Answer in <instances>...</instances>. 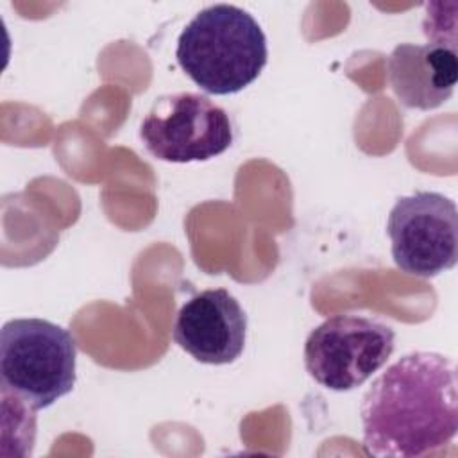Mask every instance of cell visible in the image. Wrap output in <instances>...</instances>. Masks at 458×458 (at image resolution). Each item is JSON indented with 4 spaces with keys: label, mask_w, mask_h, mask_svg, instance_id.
<instances>
[{
    "label": "cell",
    "mask_w": 458,
    "mask_h": 458,
    "mask_svg": "<svg viewBox=\"0 0 458 458\" xmlns=\"http://www.w3.org/2000/svg\"><path fill=\"white\" fill-rule=\"evenodd\" d=\"M360 415L367 454L419 458L440 451L458 431L454 361L429 351L404 354L374 379Z\"/></svg>",
    "instance_id": "cell-1"
},
{
    "label": "cell",
    "mask_w": 458,
    "mask_h": 458,
    "mask_svg": "<svg viewBox=\"0 0 458 458\" xmlns=\"http://www.w3.org/2000/svg\"><path fill=\"white\" fill-rule=\"evenodd\" d=\"M175 57L202 91L233 95L259 77L268 48L250 13L231 4H215L197 13L182 29Z\"/></svg>",
    "instance_id": "cell-2"
},
{
    "label": "cell",
    "mask_w": 458,
    "mask_h": 458,
    "mask_svg": "<svg viewBox=\"0 0 458 458\" xmlns=\"http://www.w3.org/2000/svg\"><path fill=\"white\" fill-rule=\"evenodd\" d=\"M77 344L72 333L43 318H14L0 331L4 394L30 410L52 406L75 385Z\"/></svg>",
    "instance_id": "cell-3"
},
{
    "label": "cell",
    "mask_w": 458,
    "mask_h": 458,
    "mask_svg": "<svg viewBox=\"0 0 458 458\" xmlns=\"http://www.w3.org/2000/svg\"><path fill=\"white\" fill-rule=\"evenodd\" d=\"M394 342V329L379 320L336 315L308 335L304 367L320 386L347 392L363 385L388 361Z\"/></svg>",
    "instance_id": "cell-4"
},
{
    "label": "cell",
    "mask_w": 458,
    "mask_h": 458,
    "mask_svg": "<svg viewBox=\"0 0 458 458\" xmlns=\"http://www.w3.org/2000/svg\"><path fill=\"white\" fill-rule=\"evenodd\" d=\"M145 148L159 161H209L233 143V125L224 107L206 95L181 91L154 100L140 125Z\"/></svg>",
    "instance_id": "cell-5"
},
{
    "label": "cell",
    "mask_w": 458,
    "mask_h": 458,
    "mask_svg": "<svg viewBox=\"0 0 458 458\" xmlns=\"http://www.w3.org/2000/svg\"><path fill=\"white\" fill-rule=\"evenodd\" d=\"M386 233L394 263L406 274L429 279L458 261V211L442 193L399 197L390 209Z\"/></svg>",
    "instance_id": "cell-6"
},
{
    "label": "cell",
    "mask_w": 458,
    "mask_h": 458,
    "mask_svg": "<svg viewBox=\"0 0 458 458\" xmlns=\"http://www.w3.org/2000/svg\"><path fill=\"white\" fill-rule=\"evenodd\" d=\"M172 335L197 361L227 365L243 352L247 315L225 288L202 290L181 306Z\"/></svg>",
    "instance_id": "cell-7"
},
{
    "label": "cell",
    "mask_w": 458,
    "mask_h": 458,
    "mask_svg": "<svg viewBox=\"0 0 458 458\" xmlns=\"http://www.w3.org/2000/svg\"><path fill=\"white\" fill-rule=\"evenodd\" d=\"M386 73L394 95L404 107L429 111L449 100L454 91L456 50L435 43H401L388 55Z\"/></svg>",
    "instance_id": "cell-8"
}]
</instances>
